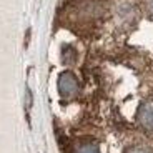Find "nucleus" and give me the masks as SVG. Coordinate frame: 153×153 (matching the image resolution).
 Here are the masks:
<instances>
[{
    "mask_svg": "<svg viewBox=\"0 0 153 153\" xmlns=\"http://www.w3.org/2000/svg\"><path fill=\"white\" fill-rule=\"evenodd\" d=\"M143 8L148 19L153 20V0H143Z\"/></svg>",
    "mask_w": 153,
    "mask_h": 153,
    "instance_id": "obj_5",
    "label": "nucleus"
},
{
    "mask_svg": "<svg viewBox=\"0 0 153 153\" xmlns=\"http://www.w3.org/2000/svg\"><path fill=\"white\" fill-rule=\"evenodd\" d=\"M58 92L65 100H72L78 93V80L72 72H63L58 76Z\"/></svg>",
    "mask_w": 153,
    "mask_h": 153,
    "instance_id": "obj_1",
    "label": "nucleus"
},
{
    "mask_svg": "<svg viewBox=\"0 0 153 153\" xmlns=\"http://www.w3.org/2000/svg\"><path fill=\"white\" fill-rule=\"evenodd\" d=\"M137 120L138 125L145 131L153 133V98H148L140 103L137 111Z\"/></svg>",
    "mask_w": 153,
    "mask_h": 153,
    "instance_id": "obj_2",
    "label": "nucleus"
},
{
    "mask_svg": "<svg viewBox=\"0 0 153 153\" xmlns=\"http://www.w3.org/2000/svg\"><path fill=\"white\" fill-rule=\"evenodd\" d=\"M75 153H100V150L95 143L88 142V143H82V145L76 146Z\"/></svg>",
    "mask_w": 153,
    "mask_h": 153,
    "instance_id": "obj_3",
    "label": "nucleus"
},
{
    "mask_svg": "<svg viewBox=\"0 0 153 153\" xmlns=\"http://www.w3.org/2000/svg\"><path fill=\"white\" fill-rule=\"evenodd\" d=\"M125 153H153V148L148 145H133L126 150Z\"/></svg>",
    "mask_w": 153,
    "mask_h": 153,
    "instance_id": "obj_4",
    "label": "nucleus"
}]
</instances>
